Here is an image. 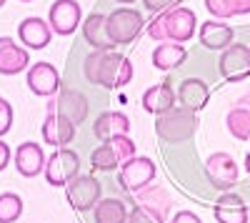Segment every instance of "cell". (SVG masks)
I'll list each match as a JSON object with an SVG mask.
<instances>
[{
    "instance_id": "16",
    "label": "cell",
    "mask_w": 250,
    "mask_h": 223,
    "mask_svg": "<svg viewBox=\"0 0 250 223\" xmlns=\"http://www.w3.org/2000/svg\"><path fill=\"white\" fill-rule=\"evenodd\" d=\"M43 140L48 146H55V148H62L65 143L75 138V123L68 120L65 115L60 113H50L45 120H43Z\"/></svg>"
},
{
    "instance_id": "27",
    "label": "cell",
    "mask_w": 250,
    "mask_h": 223,
    "mask_svg": "<svg viewBox=\"0 0 250 223\" xmlns=\"http://www.w3.org/2000/svg\"><path fill=\"white\" fill-rule=\"evenodd\" d=\"M228 131L238 140H250V108H233L228 113Z\"/></svg>"
},
{
    "instance_id": "32",
    "label": "cell",
    "mask_w": 250,
    "mask_h": 223,
    "mask_svg": "<svg viewBox=\"0 0 250 223\" xmlns=\"http://www.w3.org/2000/svg\"><path fill=\"white\" fill-rule=\"evenodd\" d=\"M128 223H163V221H158L153 213H148L145 208L135 206V208L128 213Z\"/></svg>"
},
{
    "instance_id": "5",
    "label": "cell",
    "mask_w": 250,
    "mask_h": 223,
    "mask_svg": "<svg viewBox=\"0 0 250 223\" xmlns=\"http://www.w3.org/2000/svg\"><path fill=\"white\" fill-rule=\"evenodd\" d=\"M155 178V163L150 158H143V156H133L128 160H123L118 180L120 186L128 191V193H138L140 188L150 186Z\"/></svg>"
},
{
    "instance_id": "17",
    "label": "cell",
    "mask_w": 250,
    "mask_h": 223,
    "mask_svg": "<svg viewBox=\"0 0 250 223\" xmlns=\"http://www.w3.org/2000/svg\"><path fill=\"white\" fill-rule=\"evenodd\" d=\"M213 216L218 223H248L250 211L238 193H223L213 206Z\"/></svg>"
},
{
    "instance_id": "18",
    "label": "cell",
    "mask_w": 250,
    "mask_h": 223,
    "mask_svg": "<svg viewBox=\"0 0 250 223\" xmlns=\"http://www.w3.org/2000/svg\"><path fill=\"white\" fill-rule=\"evenodd\" d=\"M175 100H178V93L173 90L170 83H155L143 93V108L153 115H163L170 108H175Z\"/></svg>"
},
{
    "instance_id": "6",
    "label": "cell",
    "mask_w": 250,
    "mask_h": 223,
    "mask_svg": "<svg viewBox=\"0 0 250 223\" xmlns=\"http://www.w3.org/2000/svg\"><path fill=\"white\" fill-rule=\"evenodd\" d=\"M78 171H80V158H78V153H73L68 148H58L45 160V180L55 188L68 186L78 176Z\"/></svg>"
},
{
    "instance_id": "11",
    "label": "cell",
    "mask_w": 250,
    "mask_h": 223,
    "mask_svg": "<svg viewBox=\"0 0 250 223\" xmlns=\"http://www.w3.org/2000/svg\"><path fill=\"white\" fill-rule=\"evenodd\" d=\"M28 88H30V93H35L40 98L55 95L58 88H60V75H58L55 66L43 63V60H40V63H33L30 70H28Z\"/></svg>"
},
{
    "instance_id": "4",
    "label": "cell",
    "mask_w": 250,
    "mask_h": 223,
    "mask_svg": "<svg viewBox=\"0 0 250 223\" xmlns=\"http://www.w3.org/2000/svg\"><path fill=\"white\" fill-rule=\"evenodd\" d=\"M145 25L143 13L133 10V8H118L108 15V33L113 38L115 45H128L140 35Z\"/></svg>"
},
{
    "instance_id": "34",
    "label": "cell",
    "mask_w": 250,
    "mask_h": 223,
    "mask_svg": "<svg viewBox=\"0 0 250 223\" xmlns=\"http://www.w3.org/2000/svg\"><path fill=\"white\" fill-rule=\"evenodd\" d=\"M170 223H203L195 213H190V211H180V213H175L173 216V221Z\"/></svg>"
},
{
    "instance_id": "20",
    "label": "cell",
    "mask_w": 250,
    "mask_h": 223,
    "mask_svg": "<svg viewBox=\"0 0 250 223\" xmlns=\"http://www.w3.org/2000/svg\"><path fill=\"white\" fill-rule=\"evenodd\" d=\"M178 100L183 103V108L198 113L208 106V100H210V88H208V83L200 78H185L180 83V90H178Z\"/></svg>"
},
{
    "instance_id": "24",
    "label": "cell",
    "mask_w": 250,
    "mask_h": 223,
    "mask_svg": "<svg viewBox=\"0 0 250 223\" xmlns=\"http://www.w3.org/2000/svg\"><path fill=\"white\" fill-rule=\"evenodd\" d=\"M185 48L180 43H170V40H165V43H160L155 50H153V66L158 70H173L178 66L185 63Z\"/></svg>"
},
{
    "instance_id": "26",
    "label": "cell",
    "mask_w": 250,
    "mask_h": 223,
    "mask_svg": "<svg viewBox=\"0 0 250 223\" xmlns=\"http://www.w3.org/2000/svg\"><path fill=\"white\" fill-rule=\"evenodd\" d=\"M205 8L218 20L250 13V0H205Z\"/></svg>"
},
{
    "instance_id": "28",
    "label": "cell",
    "mask_w": 250,
    "mask_h": 223,
    "mask_svg": "<svg viewBox=\"0 0 250 223\" xmlns=\"http://www.w3.org/2000/svg\"><path fill=\"white\" fill-rule=\"evenodd\" d=\"M23 213V201L18 193H0V223H15Z\"/></svg>"
},
{
    "instance_id": "30",
    "label": "cell",
    "mask_w": 250,
    "mask_h": 223,
    "mask_svg": "<svg viewBox=\"0 0 250 223\" xmlns=\"http://www.w3.org/2000/svg\"><path fill=\"white\" fill-rule=\"evenodd\" d=\"M105 143L115 151V156L120 158V160H128V158H133L135 156V143L128 138V135H115V138H110V140H105Z\"/></svg>"
},
{
    "instance_id": "15",
    "label": "cell",
    "mask_w": 250,
    "mask_h": 223,
    "mask_svg": "<svg viewBox=\"0 0 250 223\" xmlns=\"http://www.w3.org/2000/svg\"><path fill=\"white\" fill-rule=\"evenodd\" d=\"M30 66V55L13 38H0V75L23 73Z\"/></svg>"
},
{
    "instance_id": "14",
    "label": "cell",
    "mask_w": 250,
    "mask_h": 223,
    "mask_svg": "<svg viewBox=\"0 0 250 223\" xmlns=\"http://www.w3.org/2000/svg\"><path fill=\"white\" fill-rule=\"evenodd\" d=\"M15 168L20 176L25 178H35L38 173L45 171V153L38 143L28 140V143H20L15 148Z\"/></svg>"
},
{
    "instance_id": "31",
    "label": "cell",
    "mask_w": 250,
    "mask_h": 223,
    "mask_svg": "<svg viewBox=\"0 0 250 223\" xmlns=\"http://www.w3.org/2000/svg\"><path fill=\"white\" fill-rule=\"evenodd\" d=\"M10 126H13V108H10L8 100L0 95V135H5L10 131Z\"/></svg>"
},
{
    "instance_id": "36",
    "label": "cell",
    "mask_w": 250,
    "mask_h": 223,
    "mask_svg": "<svg viewBox=\"0 0 250 223\" xmlns=\"http://www.w3.org/2000/svg\"><path fill=\"white\" fill-rule=\"evenodd\" d=\"M245 168H248V176H250V151H248V156H245Z\"/></svg>"
},
{
    "instance_id": "9",
    "label": "cell",
    "mask_w": 250,
    "mask_h": 223,
    "mask_svg": "<svg viewBox=\"0 0 250 223\" xmlns=\"http://www.w3.org/2000/svg\"><path fill=\"white\" fill-rule=\"evenodd\" d=\"M80 18H83V10H80L78 0H55L48 13V23H50L53 33L70 35L80 25Z\"/></svg>"
},
{
    "instance_id": "13",
    "label": "cell",
    "mask_w": 250,
    "mask_h": 223,
    "mask_svg": "<svg viewBox=\"0 0 250 223\" xmlns=\"http://www.w3.org/2000/svg\"><path fill=\"white\" fill-rule=\"evenodd\" d=\"M170 203L173 201H170L168 191H165L163 186H145V188H140L135 193V206L145 208L163 223H165V218H168V213H170Z\"/></svg>"
},
{
    "instance_id": "3",
    "label": "cell",
    "mask_w": 250,
    "mask_h": 223,
    "mask_svg": "<svg viewBox=\"0 0 250 223\" xmlns=\"http://www.w3.org/2000/svg\"><path fill=\"white\" fill-rule=\"evenodd\" d=\"M198 131V113L188 108H170L168 113H163L155 118V133L165 143H180V140L193 138Z\"/></svg>"
},
{
    "instance_id": "22",
    "label": "cell",
    "mask_w": 250,
    "mask_h": 223,
    "mask_svg": "<svg viewBox=\"0 0 250 223\" xmlns=\"http://www.w3.org/2000/svg\"><path fill=\"white\" fill-rule=\"evenodd\" d=\"M93 133L100 140H110L115 135H128L130 133V118L125 113H118V111L100 113L93 123Z\"/></svg>"
},
{
    "instance_id": "25",
    "label": "cell",
    "mask_w": 250,
    "mask_h": 223,
    "mask_svg": "<svg viewBox=\"0 0 250 223\" xmlns=\"http://www.w3.org/2000/svg\"><path fill=\"white\" fill-rule=\"evenodd\" d=\"M95 223H128V208L120 198H105L95 206Z\"/></svg>"
},
{
    "instance_id": "2",
    "label": "cell",
    "mask_w": 250,
    "mask_h": 223,
    "mask_svg": "<svg viewBox=\"0 0 250 223\" xmlns=\"http://www.w3.org/2000/svg\"><path fill=\"white\" fill-rule=\"evenodd\" d=\"M195 25L198 18L190 8H170L158 13L150 25H148V35L155 40H170V43H185L195 35Z\"/></svg>"
},
{
    "instance_id": "1",
    "label": "cell",
    "mask_w": 250,
    "mask_h": 223,
    "mask_svg": "<svg viewBox=\"0 0 250 223\" xmlns=\"http://www.w3.org/2000/svg\"><path fill=\"white\" fill-rule=\"evenodd\" d=\"M83 73L93 86H103L108 90L123 88L133 80V63L123 53L115 50H95L85 58Z\"/></svg>"
},
{
    "instance_id": "35",
    "label": "cell",
    "mask_w": 250,
    "mask_h": 223,
    "mask_svg": "<svg viewBox=\"0 0 250 223\" xmlns=\"http://www.w3.org/2000/svg\"><path fill=\"white\" fill-rule=\"evenodd\" d=\"M8 163H10V146L5 140H0V171H5Z\"/></svg>"
},
{
    "instance_id": "38",
    "label": "cell",
    "mask_w": 250,
    "mask_h": 223,
    "mask_svg": "<svg viewBox=\"0 0 250 223\" xmlns=\"http://www.w3.org/2000/svg\"><path fill=\"white\" fill-rule=\"evenodd\" d=\"M3 5H5V0H0V8H3Z\"/></svg>"
},
{
    "instance_id": "12",
    "label": "cell",
    "mask_w": 250,
    "mask_h": 223,
    "mask_svg": "<svg viewBox=\"0 0 250 223\" xmlns=\"http://www.w3.org/2000/svg\"><path fill=\"white\" fill-rule=\"evenodd\" d=\"M18 38L25 48L43 50V48H48L50 38H53V28L43 18H25L23 23L18 25Z\"/></svg>"
},
{
    "instance_id": "8",
    "label": "cell",
    "mask_w": 250,
    "mask_h": 223,
    "mask_svg": "<svg viewBox=\"0 0 250 223\" xmlns=\"http://www.w3.org/2000/svg\"><path fill=\"white\" fill-rule=\"evenodd\" d=\"M220 73L225 80L238 83V80L250 78V48L243 43L228 45L220 55Z\"/></svg>"
},
{
    "instance_id": "39",
    "label": "cell",
    "mask_w": 250,
    "mask_h": 223,
    "mask_svg": "<svg viewBox=\"0 0 250 223\" xmlns=\"http://www.w3.org/2000/svg\"><path fill=\"white\" fill-rule=\"evenodd\" d=\"M23 3H30V0H23Z\"/></svg>"
},
{
    "instance_id": "19",
    "label": "cell",
    "mask_w": 250,
    "mask_h": 223,
    "mask_svg": "<svg viewBox=\"0 0 250 223\" xmlns=\"http://www.w3.org/2000/svg\"><path fill=\"white\" fill-rule=\"evenodd\" d=\"M83 35L85 40L95 48V50H113L115 43L108 33V15L103 13H93L85 18V23H83Z\"/></svg>"
},
{
    "instance_id": "33",
    "label": "cell",
    "mask_w": 250,
    "mask_h": 223,
    "mask_svg": "<svg viewBox=\"0 0 250 223\" xmlns=\"http://www.w3.org/2000/svg\"><path fill=\"white\" fill-rule=\"evenodd\" d=\"M143 3H145V10H150V13H163V10L178 8L180 0H143Z\"/></svg>"
},
{
    "instance_id": "37",
    "label": "cell",
    "mask_w": 250,
    "mask_h": 223,
    "mask_svg": "<svg viewBox=\"0 0 250 223\" xmlns=\"http://www.w3.org/2000/svg\"><path fill=\"white\" fill-rule=\"evenodd\" d=\"M118 3H135V0H118Z\"/></svg>"
},
{
    "instance_id": "21",
    "label": "cell",
    "mask_w": 250,
    "mask_h": 223,
    "mask_svg": "<svg viewBox=\"0 0 250 223\" xmlns=\"http://www.w3.org/2000/svg\"><path fill=\"white\" fill-rule=\"evenodd\" d=\"M200 43L208 48V50H225L228 45H233V38H235V30L230 25L220 23V20H208V23L200 25Z\"/></svg>"
},
{
    "instance_id": "23",
    "label": "cell",
    "mask_w": 250,
    "mask_h": 223,
    "mask_svg": "<svg viewBox=\"0 0 250 223\" xmlns=\"http://www.w3.org/2000/svg\"><path fill=\"white\" fill-rule=\"evenodd\" d=\"M55 108H58L60 115H65L68 120H73L75 126H80L83 120L88 118V100H85V95L78 93V90H70V88L58 95Z\"/></svg>"
},
{
    "instance_id": "10",
    "label": "cell",
    "mask_w": 250,
    "mask_h": 223,
    "mask_svg": "<svg viewBox=\"0 0 250 223\" xmlns=\"http://www.w3.org/2000/svg\"><path fill=\"white\" fill-rule=\"evenodd\" d=\"M205 173L210 178V183L220 191H228L238 183V163L230 158V153H213L205 163Z\"/></svg>"
},
{
    "instance_id": "7",
    "label": "cell",
    "mask_w": 250,
    "mask_h": 223,
    "mask_svg": "<svg viewBox=\"0 0 250 223\" xmlns=\"http://www.w3.org/2000/svg\"><path fill=\"white\" fill-rule=\"evenodd\" d=\"M65 196H68V203L75 211L85 213V211H90L100 203V183L93 176H75L68 183Z\"/></svg>"
},
{
    "instance_id": "29",
    "label": "cell",
    "mask_w": 250,
    "mask_h": 223,
    "mask_svg": "<svg viewBox=\"0 0 250 223\" xmlns=\"http://www.w3.org/2000/svg\"><path fill=\"white\" fill-rule=\"evenodd\" d=\"M118 163H120V158L115 156V151H113L108 143L100 146V148H95V151L90 153V166H93L95 171H115Z\"/></svg>"
}]
</instances>
